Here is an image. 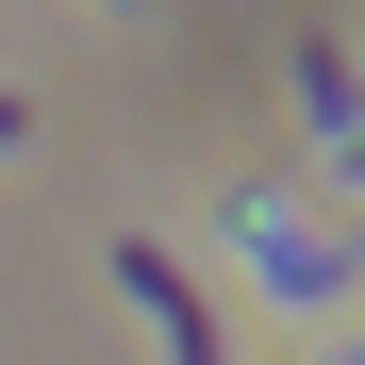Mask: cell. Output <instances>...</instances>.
<instances>
[{"instance_id":"6da1fadb","label":"cell","mask_w":365,"mask_h":365,"mask_svg":"<svg viewBox=\"0 0 365 365\" xmlns=\"http://www.w3.org/2000/svg\"><path fill=\"white\" fill-rule=\"evenodd\" d=\"M116 282H133V316L166 332V365H232V332H216V299L182 282V266L150 250V232H116Z\"/></svg>"},{"instance_id":"7a4b0ae2","label":"cell","mask_w":365,"mask_h":365,"mask_svg":"<svg viewBox=\"0 0 365 365\" xmlns=\"http://www.w3.org/2000/svg\"><path fill=\"white\" fill-rule=\"evenodd\" d=\"M17 133H34V100H17V83H0V150H17Z\"/></svg>"}]
</instances>
